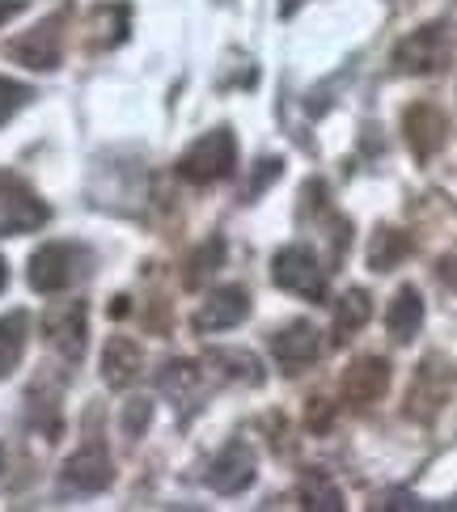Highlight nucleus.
Returning a JSON list of instances; mask_svg holds the SVG:
<instances>
[{"instance_id":"nucleus-12","label":"nucleus","mask_w":457,"mask_h":512,"mask_svg":"<svg viewBox=\"0 0 457 512\" xmlns=\"http://www.w3.org/2000/svg\"><path fill=\"white\" fill-rule=\"evenodd\" d=\"M140 364H144V352H140V343L136 339H127V335H115L111 343H106V352H102V377H106V386H132V381L140 377Z\"/></svg>"},{"instance_id":"nucleus-18","label":"nucleus","mask_w":457,"mask_h":512,"mask_svg":"<svg viewBox=\"0 0 457 512\" xmlns=\"http://www.w3.org/2000/svg\"><path fill=\"white\" fill-rule=\"evenodd\" d=\"M411 254V237L402 233V229H377L373 233V242H369V267L373 271H390L398 267L402 259Z\"/></svg>"},{"instance_id":"nucleus-25","label":"nucleus","mask_w":457,"mask_h":512,"mask_svg":"<svg viewBox=\"0 0 457 512\" xmlns=\"http://www.w3.org/2000/svg\"><path fill=\"white\" fill-rule=\"evenodd\" d=\"M436 276H441L449 288H457V254H445V259L436 263Z\"/></svg>"},{"instance_id":"nucleus-28","label":"nucleus","mask_w":457,"mask_h":512,"mask_svg":"<svg viewBox=\"0 0 457 512\" xmlns=\"http://www.w3.org/2000/svg\"><path fill=\"white\" fill-rule=\"evenodd\" d=\"M9 284V267H5V259H0V288Z\"/></svg>"},{"instance_id":"nucleus-26","label":"nucleus","mask_w":457,"mask_h":512,"mask_svg":"<svg viewBox=\"0 0 457 512\" xmlns=\"http://www.w3.org/2000/svg\"><path fill=\"white\" fill-rule=\"evenodd\" d=\"M22 9H26V0H0V26H5L9 17H17Z\"/></svg>"},{"instance_id":"nucleus-2","label":"nucleus","mask_w":457,"mask_h":512,"mask_svg":"<svg viewBox=\"0 0 457 512\" xmlns=\"http://www.w3.org/2000/svg\"><path fill=\"white\" fill-rule=\"evenodd\" d=\"M89 267V250L77 242H47L30 259V288L34 292H64L68 284H77Z\"/></svg>"},{"instance_id":"nucleus-20","label":"nucleus","mask_w":457,"mask_h":512,"mask_svg":"<svg viewBox=\"0 0 457 512\" xmlns=\"http://www.w3.org/2000/svg\"><path fill=\"white\" fill-rule=\"evenodd\" d=\"M297 500H301V508H331V512H339V508H343L339 487H335L331 479H326L322 470H305V474H301Z\"/></svg>"},{"instance_id":"nucleus-3","label":"nucleus","mask_w":457,"mask_h":512,"mask_svg":"<svg viewBox=\"0 0 457 512\" xmlns=\"http://www.w3.org/2000/svg\"><path fill=\"white\" fill-rule=\"evenodd\" d=\"M271 276H276V284L284 292H297V297H305V301L326 305V267L305 246H284L276 254V267H271Z\"/></svg>"},{"instance_id":"nucleus-15","label":"nucleus","mask_w":457,"mask_h":512,"mask_svg":"<svg viewBox=\"0 0 457 512\" xmlns=\"http://www.w3.org/2000/svg\"><path fill=\"white\" fill-rule=\"evenodd\" d=\"M386 326H390V339L394 343H411L419 335V326H424V301H419V292L411 284L398 288V297L390 301Z\"/></svg>"},{"instance_id":"nucleus-23","label":"nucleus","mask_w":457,"mask_h":512,"mask_svg":"<svg viewBox=\"0 0 457 512\" xmlns=\"http://www.w3.org/2000/svg\"><path fill=\"white\" fill-rule=\"evenodd\" d=\"M149 419H153V402H149V398H132V402L123 407V432H127V436H144Z\"/></svg>"},{"instance_id":"nucleus-13","label":"nucleus","mask_w":457,"mask_h":512,"mask_svg":"<svg viewBox=\"0 0 457 512\" xmlns=\"http://www.w3.org/2000/svg\"><path fill=\"white\" fill-rule=\"evenodd\" d=\"M386 386H390V364L377 360V356L356 360L343 377V394H347V402H356V407L360 402H377L381 394H386Z\"/></svg>"},{"instance_id":"nucleus-7","label":"nucleus","mask_w":457,"mask_h":512,"mask_svg":"<svg viewBox=\"0 0 457 512\" xmlns=\"http://www.w3.org/2000/svg\"><path fill=\"white\" fill-rule=\"evenodd\" d=\"M250 314V297L246 288H221L212 292V297L199 305V314L191 318V326L199 335H212V331H233V326H242Z\"/></svg>"},{"instance_id":"nucleus-11","label":"nucleus","mask_w":457,"mask_h":512,"mask_svg":"<svg viewBox=\"0 0 457 512\" xmlns=\"http://www.w3.org/2000/svg\"><path fill=\"white\" fill-rule=\"evenodd\" d=\"M271 352H276V360L284 364L288 373H297L301 364L318 360L322 335H318V326H309V322H292V326H284L276 339H271Z\"/></svg>"},{"instance_id":"nucleus-22","label":"nucleus","mask_w":457,"mask_h":512,"mask_svg":"<svg viewBox=\"0 0 457 512\" xmlns=\"http://www.w3.org/2000/svg\"><path fill=\"white\" fill-rule=\"evenodd\" d=\"M34 94H30V85H22V81H9V77H0V127H5L22 106L30 102Z\"/></svg>"},{"instance_id":"nucleus-21","label":"nucleus","mask_w":457,"mask_h":512,"mask_svg":"<svg viewBox=\"0 0 457 512\" xmlns=\"http://www.w3.org/2000/svg\"><path fill=\"white\" fill-rule=\"evenodd\" d=\"M221 259H225V242H221V237H212V242H208V246L191 259V267H195V271H187V284H191V288H195V284H204V280L212 276V271H216V263H221Z\"/></svg>"},{"instance_id":"nucleus-27","label":"nucleus","mask_w":457,"mask_h":512,"mask_svg":"<svg viewBox=\"0 0 457 512\" xmlns=\"http://www.w3.org/2000/svg\"><path fill=\"white\" fill-rule=\"evenodd\" d=\"M301 5H305V0H280V17H292Z\"/></svg>"},{"instance_id":"nucleus-14","label":"nucleus","mask_w":457,"mask_h":512,"mask_svg":"<svg viewBox=\"0 0 457 512\" xmlns=\"http://www.w3.org/2000/svg\"><path fill=\"white\" fill-rule=\"evenodd\" d=\"M47 221V208L26 191H0V237L9 233H30Z\"/></svg>"},{"instance_id":"nucleus-5","label":"nucleus","mask_w":457,"mask_h":512,"mask_svg":"<svg viewBox=\"0 0 457 512\" xmlns=\"http://www.w3.org/2000/svg\"><path fill=\"white\" fill-rule=\"evenodd\" d=\"M441 60H445V26H419L394 47V68L411 72V77H419V72H436Z\"/></svg>"},{"instance_id":"nucleus-24","label":"nucleus","mask_w":457,"mask_h":512,"mask_svg":"<svg viewBox=\"0 0 457 512\" xmlns=\"http://www.w3.org/2000/svg\"><path fill=\"white\" fill-rule=\"evenodd\" d=\"M280 178V161L271 157V161H263V170H254V178H250V187H246V199H254V195H263L271 182Z\"/></svg>"},{"instance_id":"nucleus-9","label":"nucleus","mask_w":457,"mask_h":512,"mask_svg":"<svg viewBox=\"0 0 457 512\" xmlns=\"http://www.w3.org/2000/svg\"><path fill=\"white\" fill-rule=\"evenodd\" d=\"M43 326L64 360H81V352H85V305L81 301H64L56 309H47Z\"/></svg>"},{"instance_id":"nucleus-17","label":"nucleus","mask_w":457,"mask_h":512,"mask_svg":"<svg viewBox=\"0 0 457 512\" xmlns=\"http://www.w3.org/2000/svg\"><path fill=\"white\" fill-rule=\"evenodd\" d=\"M157 386H161V394L174 402V407H187V402L195 398V390H199V369H195L191 360H174V364L161 369Z\"/></svg>"},{"instance_id":"nucleus-8","label":"nucleus","mask_w":457,"mask_h":512,"mask_svg":"<svg viewBox=\"0 0 457 512\" xmlns=\"http://www.w3.org/2000/svg\"><path fill=\"white\" fill-rule=\"evenodd\" d=\"M60 26L64 17H47L34 30H26L22 39L9 43V56L22 60L26 68H56L60 64Z\"/></svg>"},{"instance_id":"nucleus-6","label":"nucleus","mask_w":457,"mask_h":512,"mask_svg":"<svg viewBox=\"0 0 457 512\" xmlns=\"http://www.w3.org/2000/svg\"><path fill=\"white\" fill-rule=\"evenodd\" d=\"M445 132H449V123H445V115L436 111L432 102H415V106H407V115H402V136H407L411 153L419 161H428V157L441 153Z\"/></svg>"},{"instance_id":"nucleus-16","label":"nucleus","mask_w":457,"mask_h":512,"mask_svg":"<svg viewBox=\"0 0 457 512\" xmlns=\"http://www.w3.org/2000/svg\"><path fill=\"white\" fill-rule=\"evenodd\" d=\"M26 331H30V318L26 309H13V314L0 318V377H9L17 364H22L26 352Z\"/></svg>"},{"instance_id":"nucleus-10","label":"nucleus","mask_w":457,"mask_h":512,"mask_svg":"<svg viewBox=\"0 0 457 512\" xmlns=\"http://www.w3.org/2000/svg\"><path fill=\"white\" fill-rule=\"evenodd\" d=\"M212 491H221V496H237V491H246L254 483V453L246 441H229L225 453L216 457V466L208 474Z\"/></svg>"},{"instance_id":"nucleus-1","label":"nucleus","mask_w":457,"mask_h":512,"mask_svg":"<svg viewBox=\"0 0 457 512\" xmlns=\"http://www.w3.org/2000/svg\"><path fill=\"white\" fill-rule=\"evenodd\" d=\"M233 161H237V140L229 127H216V132L199 136L187 153L178 161V174L195 182V187H208V182H221L233 174Z\"/></svg>"},{"instance_id":"nucleus-4","label":"nucleus","mask_w":457,"mask_h":512,"mask_svg":"<svg viewBox=\"0 0 457 512\" xmlns=\"http://www.w3.org/2000/svg\"><path fill=\"white\" fill-rule=\"evenodd\" d=\"M115 479V466H111V453H106L102 441H89L64 462V487L68 491H81V496H94V491H106Z\"/></svg>"},{"instance_id":"nucleus-19","label":"nucleus","mask_w":457,"mask_h":512,"mask_svg":"<svg viewBox=\"0 0 457 512\" xmlns=\"http://www.w3.org/2000/svg\"><path fill=\"white\" fill-rule=\"evenodd\" d=\"M369 314H373V305H369V292H360V288H352L343 301H335V339L343 343V339H352L364 322H369Z\"/></svg>"}]
</instances>
